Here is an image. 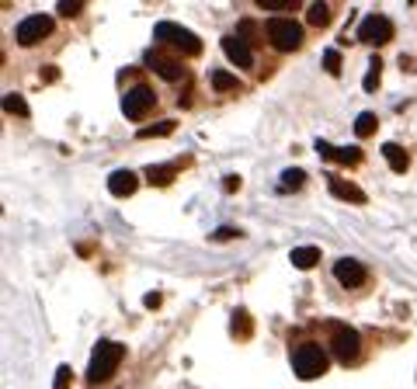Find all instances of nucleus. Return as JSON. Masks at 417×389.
<instances>
[{
	"mask_svg": "<svg viewBox=\"0 0 417 389\" xmlns=\"http://www.w3.org/2000/svg\"><path fill=\"white\" fill-rule=\"evenodd\" d=\"M122 358H125V345H119V341H101V345L94 347V354H90V365H87V383H90V386H98V383L112 379V376H115V369L122 365Z\"/></svg>",
	"mask_w": 417,
	"mask_h": 389,
	"instance_id": "obj_1",
	"label": "nucleus"
},
{
	"mask_svg": "<svg viewBox=\"0 0 417 389\" xmlns=\"http://www.w3.org/2000/svg\"><path fill=\"white\" fill-rule=\"evenodd\" d=\"M292 372H295V379H320L324 372H327V354H324V347L320 345H303L292 351Z\"/></svg>",
	"mask_w": 417,
	"mask_h": 389,
	"instance_id": "obj_2",
	"label": "nucleus"
},
{
	"mask_svg": "<svg viewBox=\"0 0 417 389\" xmlns=\"http://www.w3.org/2000/svg\"><path fill=\"white\" fill-rule=\"evenodd\" d=\"M153 35H157V42L174 45V49H181V52H188V56H199V52H202L199 35H195V32H188L184 25H174V21H157Z\"/></svg>",
	"mask_w": 417,
	"mask_h": 389,
	"instance_id": "obj_3",
	"label": "nucleus"
},
{
	"mask_svg": "<svg viewBox=\"0 0 417 389\" xmlns=\"http://www.w3.org/2000/svg\"><path fill=\"white\" fill-rule=\"evenodd\" d=\"M264 32H268V42L275 49H282V52H292V49L303 45V28L292 18H268Z\"/></svg>",
	"mask_w": 417,
	"mask_h": 389,
	"instance_id": "obj_4",
	"label": "nucleus"
},
{
	"mask_svg": "<svg viewBox=\"0 0 417 389\" xmlns=\"http://www.w3.org/2000/svg\"><path fill=\"white\" fill-rule=\"evenodd\" d=\"M52 28H56V21H52L49 14H28L25 21H18L14 39H18V45H35V42H42V39H49Z\"/></svg>",
	"mask_w": 417,
	"mask_h": 389,
	"instance_id": "obj_5",
	"label": "nucleus"
},
{
	"mask_svg": "<svg viewBox=\"0 0 417 389\" xmlns=\"http://www.w3.org/2000/svg\"><path fill=\"white\" fill-rule=\"evenodd\" d=\"M153 104H157V94H153V87H132L129 94L122 97V112L125 119H132V122H139V119H146L150 112H153Z\"/></svg>",
	"mask_w": 417,
	"mask_h": 389,
	"instance_id": "obj_6",
	"label": "nucleus"
},
{
	"mask_svg": "<svg viewBox=\"0 0 417 389\" xmlns=\"http://www.w3.org/2000/svg\"><path fill=\"white\" fill-rule=\"evenodd\" d=\"M358 39L365 45H386L393 39V21L386 14H365L358 25Z\"/></svg>",
	"mask_w": 417,
	"mask_h": 389,
	"instance_id": "obj_7",
	"label": "nucleus"
},
{
	"mask_svg": "<svg viewBox=\"0 0 417 389\" xmlns=\"http://www.w3.org/2000/svg\"><path fill=\"white\" fill-rule=\"evenodd\" d=\"M331 347H334V358L341 361V365H351L355 361V354H358V334L351 330V327H344V323H334L331 327Z\"/></svg>",
	"mask_w": 417,
	"mask_h": 389,
	"instance_id": "obj_8",
	"label": "nucleus"
},
{
	"mask_svg": "<svg viewBox=\"0 0 417 389\" xmlns=\"http://www.w3.org/2000/svg\"><path fill=\"white\" fill-rule=\"evenodd\" d=\"M334 278H337L344 289H362V285H365V278H369V271H365L358 261L341 258L337 264H334Z\"/></svg>",
	"mask_w": 417,
	"mask_h": 389,
	"instance_id": "obj_9",
	"label": "nucleus"
},
{
	"mask_svg": "<svg viewBox=\"0 0 417 389\" xmlns=\"http://www.w3.org/2000/svg\"><path fill=\"white\" fill-rule=\"evenodd\" d=\"M143 59H146V66H150L157 77H164V80H181V77H184V66H181L177 59H167L160 52H146Z\"/></svg>",
	"mask_w": 417,
	"mask_h": 389,
	"instance_id": "obj_10",
	"label": "nucleus"
},
{
	"mask_svg": "<svg viewBox=\"0 0 417 389\" xmlns=\"http://www.w3.org/2000/svg\"><path fill=\"white\" fill-rule=\"evenodd\" d=\"M223 52H226V59L233 63V66H244L247 70L250 63H254V52H250V45L240 39V35H226L223 39Z\"/></svg>",
	"mask_w": 417,
	"mask_h": 389,
	"instance_id": "obj_11",
	"label": "nucleus"
},
{
	"mask_svg": "<svg viewBox=\"0 0 417 389\" xmlns=\"http://www.w3.org/2000/svg\"><path fill=\"white\" fill-rule=\"evenodd\" d=\"M136 184H139V177L132 171H112L108 174V191L115 195V198H129L132 191H136Z\"/></svg>",
	"mask_w": 417,
	"mask_h": 389,
	"instance_id": "obj_12",
	"label": "nucleus"
},
{
	"mask_svg": "<svg viewBox=\"0 0 417 389\" xmlns=\"http://www.w3.org/2000/svg\"><path fill=\"white\" fill-rule=\"evenodd\" d=\"M331 195L341 198V202H355V205H365L369 202L362 188H355L351 181H341V177H331Z\"/></svg>",
	"mask_w": 417,
	"mask_h": 389,
	"instance_id": "obj_13",
	"label": "nucleus"
},
{
	"mask_svg": "<svg viewBox=\"0 0 417 389\" xmlns=\"http://www.w3.org/2000/svg\"><path fill=\"white\" fill-rule=\"evenodd\" d=\"M382 157H386L389 171L397 174H407V167H411V157H407V150L400 143H382Z\"/></svg>",
	"mask_w": 417,
	"mask_h": 389,
	"instance_id": "obj_14",
	"label": "nucleus"
},
{
	"mask_svg": "<svg viewBox=\"0 0 417 389\" xmlns=\"http://www.w3.org/2000/svg\"><path fill=\"white\" fill-rule=\"evenodd\" d=\"M317 261H320V251H317V247H310V244L292 251V264H295L299 271H310V268H317Z\"/></svg>",
	"mask_w": 417,
	"mask_h": 389,
	"instance_id": "obj_15",
	"label": "nucleus"
},
{
	"mask_svg": "<svg viewBox=\"0 0 417 389\" xmlns=\"http://www.w3.org/2000/svg\"><path fill=\"white\" fill-rule=\"evenodd\" d=\"M146 181H150L153 188H167V184L174 181V171H170L167 164H153V167H146Z\"/></svg>",
	"mask_w": 417,
	"mask_h": 389,
	"instance_id": "obj_16",
	"label": "nucleus"
},
{
	"mask_svg": "<svg viewBox=\"0 0 417 389\" xmlns=\"http://www.w3.org/2000/svg\"><path fill=\"white\" fill-rule=\"evenodd\" d=\"M306 21H310L313 28H324V25H331V7H327V4H310V11H306Z\"/></svg>",
	"mask_w": 417,
	"mask_h": 389,
	"instance_id": "obj_17",
	"label": "nucleus"
},
{
	"mask_svg": "<svg viewBox=\"0 0 417 389\" xmlns=\"http://www.w3.org/2000/svg\"><path fill=\"white\" fill-rule=\"evenodd\" d=\"M375 126H379V119H375L372 112H362V115L355 119V136H358V139H369L375 132Z\"/></svg>",
	"mask_w": 417,
	"mask_h": 389,
	"instance_id": "obj_18",
	"label": "nucleus"
},
{
	"mask_svg": "<svg viewBox=\"0 0 417 389\" xmlns=\"http://www.w3.org/2000/svg\"><path fill=\"white\" fill-rule=\"evenodd\" d=\"M208 84L216 87V90H223V94H226V90H233V87H240V84H237V77H233V73H226V70H212V73H208Z\"/></svg>",
	"mask_w": 417,
	"mask_h": 389,
	"instance_id": "obj_19",
	"label": "nucleus"
},
{
	"mask_svg": "<svg viewBox=\"0 0 417 389\" xmlns=\"http://www.w3.org/2000/svg\"><path fill=\"white\" fill-rule=\"evenodd\" d=\"M379 77H382V59H379V56H372V59H369V73H365L362 87H365L369 94H372L375 87H379Z\"/></svg>",
	"mask_w": 417,
	"mask_h": 389,
	"instance_id": "obj_20",
	"label": "nucleus"
},
{
	"mask_svg": "<svg viewBox=\"0 0 417 389\" xmlns=\"http://www.w3.org/2000/svg\"><path fill=\"white\" fill-rule=\"evenodd\" d=\"M4 112H7V115H18V119H28V104H25V97H18V94H7V97H4Z\"/></svg>",
	"mask_w": 417,
	"mask_h": 389,
	"instance_id": "obj_21",
	"label": "nucleus"
},
{
	"mask_svg": "<svg viewBox=\"0 0 417 389\" xmlns=\"http://www.w3.org/2000/svg\"><path fill=\"white\" fill-rule=\"evenodd\" d=\"M334 160L351 167V164H358V160H362V150H358V146H341V150H334Z\"/></svg>",
	"mask_w": 417,
	"mask_h": 389,
	"instance_id": "obj_22",
	"label": "nucleus"
},
{
	"mask_svg": "<svg viewBox=\"0 0 417 389\" xmlns=\"http://www.w3.org/2000/svg\"><path fill=\"white\" fill-rule=\"evenodd\" d=\"M324 70H327L331 77H341V52H337V49H327V52H324Z\"/></svg>",
	"mask_w": 417,
	"mask_h": 389,
	"instance_id": "obj_23",
	"label": "nucleus"
},
{
	"mask_svg": "<svg viewBox=\"0 0 417 389\" xmlns=\"http://www.w3.org/2000/svg\"><path fill=\"white\" fill-rule=\"evenodd\" d=\"M306 181V174L303 171H286V177H282V191H292V188H299Z\"/></svg>",
	"mask_w": 417,
	"mask_h": 389,
	"instance_id": "obj_24",
	"label": "nucleus"
},
{
	"mask_svg": "<svg viewBox=\"0 0 417 389\" xmlns=\"http://www.w3.org/2000/svg\"><path fill=\"white\" fill-rule=\"evenodd\" d=\"M292 4H295V0H257L261 11H289Z\"/></svg>",
	"mask_w": 417,
	"mask_h": 389,
	"instance_id": "obj_25",
	"label": "nucleus"
},
{
	"mask_svg": "<svg viewBox=\"0 0 417 389\" xmlns=\"http://www.w3.org/2000/svg\"><path fill=\"white\" fill-rule=\"evenodd\" d=\"M81 11H83L81 0H59V14H63V18H74V14H81Z\"/></svg>",
	"mask_w": 417,
	"mask_h": 389,
	"instance_id": "obj_26",
	"label": "nucleus"
},
{
	"mask_svg": "<svg viewBox=\"0 0 417 389\" xmlns=\"http://www.w3.org/2000/svg\"><path fill=\"white\" fill-rule=\"evenodd\" d=\"M167 132H174V122H160V126L139 129V139H146V136H167Z\"/></svg>",
	"mask_w": 417,
	"mask_h": 389,
	"instance_id": "obj_27",
	"label": "nucleus"
},
{
	"mask_svg": "<svg viewBox=\"0 0 417 389\" xmlns=\"http://www.w3.org/2000/svg\"><path fill=\"white\" fill-rule=\"evenodd\" d=\"M56 389H70V365H59L56 369V383H52Z\"/></svg>",
	"mask_w": 417,
	"mask_h": 389,
	"instance_id": "obj_28",
	"label": "nucleus"
},
{
	"mask_svg": "<svg viewBox=\"0 0 417 389\" xmlns=\"http://www.w3.org/2000/svg\"><path fill=\"white\" fill-rule=\"evenodd\" d=\"M233 237H240V229H237V226H223V229H216V233H212V240H233Z\"/></svg>",
	"mask_w": 417,
	"mask_h": 389,
	"instance_id": "obj_29",
	"label": "nucleus"
},
{
	"mask_svg": "<svg viewBox=\"0 0 417 389\" xmlns=\"http://www.w3.org/2000/svg\"><path fill=\"white\" fill-rule=\"evenodd\" d=\"M233 327H237V334H244V337L250 334V320L244 316V313H237V316H233Z\"/></svg>",
	"mask_w": 417,
	"mask_h": 389,
	"instance_id": "obj_30",
	"label": "nucleus"
},
{
	"mask_svg": "<svg viewBox=\"0 0 417 389\" xmlns=\"http://www.w3.org/2000/svg\"><path fill=\"white\" fill-rule=\"evenodd\" d=\"M160 303H164V296H160V292H146V296H143V306H146V309H157Z\"/></svg>",
	"mask_w": 417,
	"mask_h": 389,
	"instance_id": "obj_31",
	"label": "nucleus"
},
{
	"mask_svg": "<svg viewBox=\"0 0 417 389\" xmlns=\"http://www.w3.org/2000/svg\"><path fill=\"white\" fill-rule=\"evenodd\" d=\"M237 32H240V35H244V42H247L250 35H254V21H240V25H237Z\"/></svg>",
	"mask_w": 417,
	"mask_h": 389,
	"instance_id": "obj_32",
	"label": "nucleus"
},
{
	"mask_svg": "<svg viewBox=\"0 0 417 389\" xmlns=\"http://www.w3.org/2000/svg\"><path fill=\"white\" fill-rule=\"evenodd\" d=\"M223 188H226V191H237V188H240V177H226Z\"/></svg>",
	"mask_w": 417,
	"mask_h": 389,
	"instance_id": "obj_33",
	"label": "nucleus"
}]
</instances>
